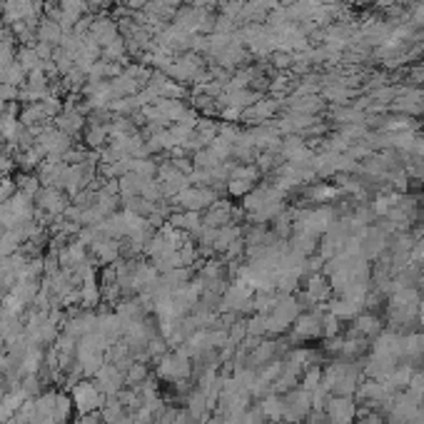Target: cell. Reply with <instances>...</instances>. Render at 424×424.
I'll return each instance as SVG.
<instances>
[{"label":"cell","mask_w":424,"mask_h":424,"mask_svg":"<svg viewBox=\"0 0 424 424\" xmlns=\"http://www.w3.org/2000/svg\"><path fill=\"white\" fill-rule=\"evenodd\" d=\"M73 402H75V407H78V412H80V414H90L92 409L100 407V402H103V390H100L98 384H92V382L75 384Z\"/></svg>","instance_id":"1"},{"label":"cell","mask_w":424,"mask_h":424,"mask_svg":"<svg viewBox=\"0 0 424 424\" xmlns=\"http://www.w3.org/2000/svg\"><path fill=\"white\" fill-rule=\"evenodd\" d=\"M327 409H330V422L332 424H350L352 414H355L352 402L344 400V397H339V400H330Z\"/></svg>","instance_id":"2"}]
</instances>
